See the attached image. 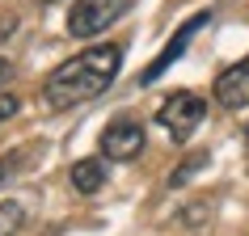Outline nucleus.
<instances>
[{
    "label": "nucleus",
    "instance_id": "1a4fd4ad",
    "mask_svg": "<svg viewBox=\"0 0 249 236\" xmlns=\"http://www.w3.org/2000/svg\"><path fill=\"white\" fill-rule=\"evenodd\" d=\"M203 165H207V152H195V156L186 160V165H178V169L169 173V185H186V182H190V177H195L198 169H203Z\"/></svg>",
    "mask_w": 249,
    "mask_h": 236
},
{
    "label": "nucleus",
    "instance_id": "4468645a",
    "mask_svg": "<svg viewBox=\"0 0 249 236\" xmlns=\"http://www.w3.org/2000/svg\"><path fill=\"white\" fill-rule=\"evenodd\" d=\"M245 144H249V127H245Z\"/></svg>",
    "mask_w": 249,
    "mask_h": 236
},
{
    "label": "nucleus",
    "instance_id": "7ed1b4c3",
    "mask_svg": "<svg viewBox=\"0 0 249 236\" xmlns=\"http://www.w3.org/2000/svg\"><path fill=\"white\" fill-rule=\"evenodd\" d=\"M135 0H72V13H68V34L72 38H97L114 26L118 17L131 13Z\"/></svg>",
    "mask_w": 249,
    "mask_h": 236
},
{
    "label": "nucleus",
    "instance_id": "f03ea898",
    "mask_svg": "<svg viewBox=\"0 0 249 236\" xmlns=\"http://www.w3.org/2000/svg\"><path fill=\"white\" fill-rule=\"evenodd\" d=\"M203 118H207V101H203L198 93H190V89L169 93V97L160 101V110H157V122L169 131L173 144H186V139L203 127Z\"/></svg>",
    "mask_w": 249,
    "mask_h": 236
},
{
    "label": "nucleus",
    "instance_id": "9d476101",
    "mask_svg": "<svg viewBox=\"0 0 249 236\" xmlns=\"http://www.w3.org/2000/svg\"><path fill=\"white\" fill-rule=\"evenodd\" d=\"M17 110H21V101H17V93H0V122H4V118H13Z\"/></svg>",
    "mask_w": 249,
    "mask_h": 236
},
{
    "label": "nucleus",
    "instance_id": "423d86ee",
    "mask_svg": "<svg viewBox=\"0 0 249 236\" xmlns=\"http://www.w3.org/2000/svg\"><path fill=\"white\" fill-rule=\"evenodd\" d=\"M215 101L224 110H249V59L224 67L215 76Z\"/></svg>",
    "mask_w": 249,
    "mask_h": 236
},
{
    "label": "nucleus",
    "instance_id": "20e7f679",
    "mask_svg": "<svg viewBox=\"0 0 249 236\" xmlns=\"http://www.w3.org/2000/svg\"><path fill=\"white\" fill-rule=\"evenodd\" d=\"M97 152H102L106 160H135L144 152V122H135V118H114L102 131V139H97Z\"/></svg>",
    "mask_w": 249,
    "mask_h": 236
},
{
    "label": "nucleus",
    "instance_id": "f8f14e48",
    "mask_svg": "<svg viewBox=\"0 0 249 236\" xmlns=\"http://www.w3.org/2000/svg\"><path fill=\"white\" fill-rule=\"evenodd\" d=\"M4 80H13V64H9V59L0 55V84H4Z\"/></svg>",
    "mask_w": 249,
    "mask_h": 236
},
{
    "label": "nucleus",
    "instance_id": "39448f33",
    "mask_svg": "<svg viewBox=\"0 0 249 236\" xmlns=\"http://www.w3.org/2000/svg\"><path fill=\"white\" fill-rule=\"evenodd\" d=\"M207 17H211V13H195V17H190V21H186L182 30H173V38L165 42V51H160L157 59H152V64H148L144 72H140V84H157V80H160V76H165V72H169V67H173V64H178V59L186 55V47L195 42V34H198L203 26H207Z\"/></svg>",
    "mask_w": 249,
    "mask_h": 236
},
{
    "label": "nucleus",
    "instance_id": "ddd939ff",
    "mask_svg": "<svg viewBox=\"0 0 249 236\" xmlns=\"http://www.w3.org/2000/svg\"><path fill=\"white\" fill-rule=\"evenodd\" d=\"M13 30H17V17H4V21H0V38H9Z\"/></svg>",
    "mask_w": 249,
    "mask_h": 236
},
{
    "label": "nucleus",
    "instance_id": "f257e3e1",
    "mask_svg": "<svg viewBox=\"0 0 249 236\" xmlns=\"http://www.w3.org/2000/svg\"><path fill=\"white\" fill-rule=\"evenodd\" d=\"M123 55H127V51H123L118 42H102V47H89V51L64 59V64L47 76V84H42V101H47V110L64 114V110H76V105L97 101V97L118 80V72H123Z\"/></svg>",
    "mask_w": 249,
    "mask_h": 236
},
{
    "label": "nucleus",
    "instance_id": "0eeeda50",
    "mask_svg": "<svg viewBox=\"0 0 249 236\" xmlns=\"http://www.w3.org/2000/svg\"><path fill=\"white\" fill-rule=\"evenodd\" d=\"M72 185L76 194H97L106 185V156H85L72 165Z\"/></svg>",
    "mask_w": 249,
    "mask_h": 236
},
{
    "label": "nucleus",
    "instance_id": "6e6552de",
    "mask_svg": "<svg viewBox=\"0 0 249 236\" xmlns=\"http://www.w3.org/2000/svg\"><path fill=\"white\" fill-rule=\"evenodd\" d=\"M21 219H26L21 202H0V236H13L21 228Z\"/></svg>",
    "mask_w": 249,
    "mask_h": 236
},
{
    "label": "nucleus",
    "instance_id": "9b49d317",
    "mask_svg": "<svg viewBox=\"0 0 249 236\" xmlns=\"http://www.w3.org/2000/svg\"><path fill=\"white\" fill-rule=\"evenodd\" d=\"M13 173H17V160H13V156H4V160H0V185L9 182Z\"/></svg>",
    "mask_w": 249,
    "mask_h": 236
}]
</instances>
